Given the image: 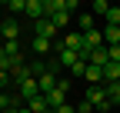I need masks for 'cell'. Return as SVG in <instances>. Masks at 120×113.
I'll return each mask as SVG.
<instances>
[{"label":"cell","instance_id":"23","mask_svg":"<svg viewBox=\"0 0 120 113\" xmlns=\"http://www.w3.org/2000/svg\"><path fill=\"white\" fill-rule=\"evenodd\" d=\"M7 113H30L27 106H13V110H7Z\"/></svg>","mask_w":120,"mask_h":113},{"label":"cell","instance_id":"10","mask_svg":"<svg viewBox=\"0 0 120 113\" xmlns=\"http://www.w3.org/2000/svg\"><path fill=\"white\" fill-rule=\"evenodd\" d=\"M17 37H20V23L17 20H4V43H10Z\"/></svg>","mask_w":120,"mask_h":113},{"label":"cell","instance_id":"16","mask_svg":"<svg viewBox=\"0 0 120 113\" xmlns=\"http://www.w3.org/2000/svg\"><path fill=\"white\" fill-rule=\"evenodd\" d=\"M107 96H110L113 106H120V83H110V87H107Z\"/></svg>","mask_w":120,"mask_h":113},{"label":"cell","instance_id":"6","mask_svg":"<svg viewBox=\"0 0 120 113\" xmlns=\"http://www.w3.org/2000/svg\"><path fill=\"white\" fill-rule=\"evenodd\" d=\"M37 83H40V93H50L60 80H57V73H53V70H47V73H40V77H37Z\"/></svg>","mask_w":120,"mask_h":113},{"label":"cell","instance_id":"15","mask_svg":"<svg viewBox=\"0 0 120 113\" xmlns=\"http://www.w3.org/2000/svg\"><path fill=\"white\" fill-rule=\"evenodd\" d=\"M107 10H110L107 0H94V7H90V13H94V17H97V13H100V17H107Z\"/></svg>","mask_w":120,"mask_h":113},{"label":"cell","instance_id":"18","mask_svg":"<svg viewBox=\"0 0 120 113\" xmlns=\"http://www.w3.org/2000/svg\"><path fill=\"white\" fill-rule=\"evenodd\" d=\"M7 10H13V13H23V10H27V0H7Z\"/></svg>","mask_w":120,"mask_h":113},{"label":"cell","instance_id":"5","mask_svg":"<svg viewBox=\"0 0 120 113\" xmlns=\"http://www.w3.org/2000/svg\"><path fill=\"white\" fill-rule=\"evenodd\" d=\"M23 13H27L34 23L43 20V17H47V13H43V0H27V10H23Z\"/></svg>","mask_w":120,"mask_h":113},{"label":"cell","instance_id":"20","mask_svg":"<svg viewBox=\"0 0 120 113\" xmlns=\"http://www.w3.org/2000/svg\"><path fill=\"white\" fill-rule=\"evenodd\" d=\"M107 53H110V63H120V47H107Z\"/></svg>","mask_w":120,"mask_h":113},{"label":"cell","instance_id":"19","mask_svg":"<svg viewBox=\"0 0 120 113\" xmlns=\"http://www.w3.org/2000/svg\"><path fill=\"white\" fill-rule=\"evenodd\" d=\"M10 83H13V77L7 73V70H0V90H7V87H10Z\"/></svg>","mask_w":120,"mask_h":113},{"label":"cell","instance_id":"7","mask_svg":"<svg viewBox=\"0 0 120 113\" xmlns=\"http://www.w3.org/2000/svg\"><path fill=\"white\" fill-rule=\"evenodd\" d=\"M110 83H120V63H107L103 67V87H110Z\"/></svg>","mask_w":120,"mask_h":113},{"label":"cell","instance_id":"1","mask_svg":"<svg viewBox=\"0 0 120 113\" xmlns=\"http://www.w3.org/2000/svg\"><path fill=\"white\" fill-rule=\"evenodd\" d=\"M83 100L94 106V110H100V113H107V110H113V103H110V96H107V87L103 83H97V87H87V96Z\"/></svg>","mask_w":120,"mask_h":113},{"label":"cell","instance_id":"24","mask_svg":"<svg viewBox=\"0 0 120 113\" xmlns=\"http://www.w3.org/2000/svg\"><path fill=\"white\" fill-rule=\"evenodd\" d=\"M0 37H4V20H0Z\"/></svg>","mask_w":120,"mask_h":113},{"label":"cell","instance_id":"3","mask_svg":"<svg viewBox=\"0 0 120 113\" xmlns=\"http://www.w3.org/2000/svg\"><path fill=\"white\" fill-rule=\"evenodd\" d=\"M60 47L73 50V53H83V33H67L64 40H60Z\"/></svg>","mask_w":120,"mask_h":113},{"label":"cell","instance_id":"12","mask_svg":"<svg viewBox=\"0 0 120 113\" xmlns=\"http://www.w3.org/2000/svg\"><path fill=\"white\" fill-rule=\"evenodd\" d=\"M94 20H97L94 13H80V20H77V23H80V30H83V33H90V30H97V27H94Z\"/></svg>","mask_w":120,"mask_h":113},{"label":"cell","instance_id":"8","mask_svg":"<svg viewBox=\"0 0 120 113\" xmlns=\"http://www.w3.org/2000/svg\"><path fill=\"white\" fill-rule=\"evenodd\" d=\"M50 50H53V40H47V37H34V53H37V56H50Z\"/></svg>","mask_w":120,"mask_h":113},{"label":"cell","instance_id":"21","mask_svg":"<svg viewBox=\"0 0 120 113\" xmlns=\"http://www.w3.org/2000/svg\"><path fill=\"white\" fill-rule=\"evenodd\" d=\"M53 113H77V106H70V103H64L60 110H53Z\"/></svg>","mask_w":120,"mask_h":113},{"label":"cell","instance_id":"9","mask_svg":"<svg viewBox=\"0 0 120 113\" xmlns=\"http://www.w3.org/2000/svg\"><path fill=\"white\" fill-rule=\"evenodd\" d=\"M87 83L90 87H97V83H103V67H94V63H87Z\"/></svg>","mask_w":120,"mask_h":113},{"label":"cell","instance_id":"17","mask_svg":"<svg viewBox=\"0 0 120 113\" xmlns=\"http://www.w3.org/2000/svg\"><path fill=\"white\" fill-rule=\"evenodd\" d=\"M107 27H120V7H110L107 10Z\"/></svg>","mask_w":120,"mask_h":113},{"label":"cell","instance_id":"2","mask_svg":"<svg viewBox=\"0 0 120 113\" xmlns=\"http://www.w3.org/2000/svg\"><path fill=\"white\" fill-rule=\"evenodd\" d=\"M67 90H70V83H67V80H60L50 93H43V96H47V106H50V110H60V106L67 103Z\"/></svg>","mask_w":120,"mask_h":113},{"label":"cell","instance_id":"22","mask_svg":"<svg viewBox=\"0 0 120 113\" xmlns=\"http://www.w3.org/2000/svg\"><path fill=\"white\" fill-rule=\"evenodd\" d=\"M77 113H94V106H90V103H87V100H83V103H80V106H77Z\"/></svg>","mask_w":120,"mask_h":113},{"label":"cell","instance_id":"14","mask_svg":"<svg viewBox=\"0 0 120 113\" xmlns=\"http://www.w3.org/2000/svg\"><path fill=\"white\" fill-rule=\"evenodd\" d=\"M4 53H7V56H23V50H20V40H10V43H4Z\"/></svg>","mask_w":120,"mask_h":113},{"label":"cell","instance_id":"11","mask_svg":"<svg viewBox=\"0 0 120 113\" xmlns=\"http://www.w3.org/2000/svg\"><path fill=\"white\" fill-rule=\"evenodd\" d=\"M103 43L107 47H120V27H103Z\"/></svg>","mask_w":120,"mask_h":113},{"label":"cell","instance_id":"13","mask_svg":"<svg viewBox=\"0 0 120 113\" xmlns=\"http://www.w3.org/2000/svg\"><path fill=\"white\" fill-rule=\"evenodd\" d=\"M47 20H53V27H57V30H64V27L70 23V13H67V10H60V13H53V17H47Z\"/></svg>","mask_w":120,"mask_h":113},{"label":"cell","instance_id":"4","mask_svg":"<svg viewBox=\"0 0 120 113\" xmlns=\"http://www.w3.org/2000/svg\"><path fill=\"white\" fill-rule=\"evenodd\" d=\"M34 33H37V37L53 40V37H57V27H53V20H47V17H43V20H37V23H34Z\"/></svg>","mask_w":120,"mask_h":113}]
</instances>
